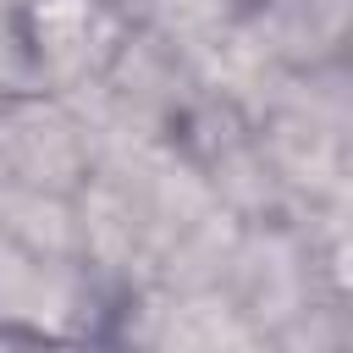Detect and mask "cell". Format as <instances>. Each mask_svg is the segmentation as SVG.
<instances>
[{
  "label": "cell",
  "instance_id": "6da1fadb",
  "mask_svg": "<svg viewBox=\"0 0 353 353\" xmlns=\"http://www.w3.org/2000/svg\"><path fill=\"white\" fill-rule=\"evenodd\" d=\"M6 143H11L17 165L33 171V176H50V182H55V176L72 171V132H66L61 121H50V116H22V121H11Z\"/></svg>",
  "mask_w": 353,
  "mask_h": 353
}]
</instances>
